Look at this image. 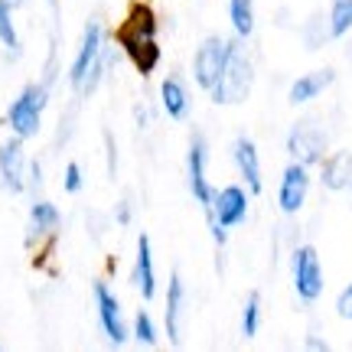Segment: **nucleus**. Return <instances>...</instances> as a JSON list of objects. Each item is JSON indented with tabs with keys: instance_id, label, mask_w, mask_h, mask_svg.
I'll return each instance as SVG.
<instances>
[{
	"instance_id": "obj_17",
	"label": "nucleus",
	"mask_w": 352,
	"mask_h": 352,
	"mask_svg": "<svg viewBox=\"0 0 352 352\" xmlns=\"http://www.w3.org/2000/svg\"><path fill=\"white\" fill-rule=\"evenodd\" d=\"M352 183V153L340 151L329 160H323V186L327 189H342Z\"/></svg>"
},
{
	"instance_id": "obj_29",
	"label": "nucleus",
	"mask_w": 352,
	"mask_h": 352,
	"mask_svg": "<svg viewBox=\"0 0 352 352\" xmlns=\"http://www.w3.org/2000/svg\"><path fill=\"white\" fill-rule=\"evenodd\" d=\"M307 349H327V342L323 340H307Z\"/></svg>"
},
{
	"instance_id": "obj_9",
	"label": "nucleus",
	"mask_w": 352,
	"mask_h": 352,
	"mask_svg": "<svg viewBox=\"0 0 352 352\" xmlns=\"http://www.w3.org/2000/svg\"><path fill=\"white\" fill-rule=\"evenodd\" d=\"M307 189H310V173H307L303 164L294 160V164L284 170L280 189H277V206H280V212H287V215L297 212L303 202H307Z\"/></svg>"
},
{
	"instance_id": "obj_28",
	"label": "nucleus",
	"mask_w": 352,
	"mask_h": 352,
	"mask_svg": "<svg viewBox=\"0 0 352 352\" xmlns=\"http://www.w3.org/2000/svg\"><path fill=\"white\" fill-rule=\"evenodd\" d=\"M118 222H121V226L131 222V209H127V202H118Z\"/></svg>"
},
{
	"instance_id": "obj_24",
	"label": "nucleus",
	"mask_w": 352,
	"mask_h": 352,
	"mask_svg": "<svg viewBox=\"0 0 352 352\" xmlns=\"http://www.w3.org/2000/svg\"><path fill=\"white\" fill-rule=\"evenodd\" d=\"M258 327H261V297H258V294H248L245 310H241V333L252 340V336H258Z\"/></svg>"
},
{
	"instance_id": "obj_21",
	"label": "nucleus",
	"mask_w": 352,
	"mask_h": 352,
	"mask_svg": "<svg viewBox=\"0 0 352 352\" xmlns=\"http://www.w3.org/2000/svg\"><path fill=\"white\" fill-rule=\"evenodd\" d=\"M59 226V209L52 202H33V212H30V232L33 235H46Z\"/></svg>"
},
{
	"instance_id": "obj_19",
	"label": "nucleus",
	"mask_w": 352,
	"mask_h": 352,
	"mask_svg": "<svg viewBox=\"0 0 352 352\" xmlns=\"http://www.w3.org/2000/svg\"><path fill=\"white\" fill-rule=\"evenodd\" d=\"M228 20L241 39L254 33V3L252 0H228Z\"/></svg>"
},
{
	"instance_id": "obj_23",
	"label": "nucleus",
	"mask_w": 352,
	"mask_h": 352,
	"mask_svg": "<svg viewBox=\"0 0 352 352\" xmlns=\"http://www.w3.org/2000/svg\"><path fill=\"white\" fill-rule=\"evenodd\" d=\"M0 43H3L10 52L20 50L16 26H13V3H10V0H0Z\"/></svg>"
},
{
	"instance_id": "obj_26",
	"label": "nucleus",
	"mask_w": 352,
	"mask_h": 352,
	"mask_svg": "<svg viewBox=\"0 0 352 352\" xmlns=\"http://www.w3.org/2000/svg\"><path fill=\"white\" fill-rule=\"evenodd\" d=\"M65 192H78V189H82V166L78 164H69L65 166Z\"/></svg>"
},
{
	"instance_id": "obj_15",
	"label": "nucleus",
	"mask_w": 352,
	"mask_h": 352,
	"mask_svg": "<svg viewBox=\"0 0 352 352\" xmlns=\"http://www.w3.org/2000/svg\"><path fill=\"white\" fill-rule=\"evenodd\" d=\"M333 78H336L333 69H320V72L300 76L294 85H290V104H307V101H314L316 95H323V91L333 85Z\"/></svg>"
},
{
	"instance_id": "obj_22",
	"label": "nucleus",
	"mask_w": 352,
	"mask_h": 352,
	"mask_svg": "<svg viewBox=\"0 0 352 352\" xmlns=\"http://www.w3.org/2000/svg\"><path fill=\"white\" fill-rule=\"evenodd\" d=\"M329 36L333 39H340L346 36L352 30V0H333V7H329Z\"/></svg>"
},
{
	"instance_id": "obj_4",
	"label": "nucleus",
	"mask_w": 352,
	"mask_h": 352,
	"mask_svg": "<svg viewBox=\"0 0 352 352\" xmlns=\"http://www.w3.org/2000/svg\"><path fill=\"white\" fill-rule=\"evenodd\" d=\"M43 108H46V88L43 85H26L16 101L10 104L7 111V121H10L13 134L16 138H33L39 134V118H43Z\"/></svg>"
},
{
	"instance_id": "obj_27",
	"label": "nucleus",
	"mask_w": 352,
	"mask_h": 352,
	"mask_svg": "<svg viewBox=\"0 0 352 352\" xmlns=\"http://www.w3.org/2000/svg\"><path fill=\"white\" fill-rule=\"evenodd\" d=\"M336 314H340L342 320H352V284L340 294V300H336Z\"/></svg>"
},
{
	"instance_id": "obj_2",
	"label": "nucleus",
	"mask_w": 352,
	"mask_h": 352,
	"mask_svg": "<svg viewBox=\"0 0 352 352\" xmlns=\"http://www.w3.org/2000/svg\"><path fill=\"white\" fill-rule=\"evenodd\" d=\"M101 46H104V30H101L98 20H88L85 33H82V46H78V56L72 59V85H85L91 88L101 76Z\"/></svg>"
},
{
	"instance_id": "obj_10",
	"label": "nucleus",
	"mask_w": 352,
	"mask_h": 352,
	"mask_svg": "<svg viewBox=\"0 0 352 352\" xmlns=\"http://www.w3.org/2000/svg\"><path fill=\"white\" fill-rule=\"evenodd\" d=\"M206 160H209V153H206V140L196 138L189 144V153H186V176H189V189H192V196L199 199V206L209 212V206H212V186H209V179H206Z\"/></svg>"
},
{
	"instance_id": "obj_7",
	"label": "nucleus",
	"mask_w": 352,
	"mask_h": 352,
	"mask_svg": "<svg viewBox=\"0 0 352 352\" xmlns=\"http://www.w3.org/2000/svg\"><path fill=\"white\" fill-rule=\"evenodd\" d=\"M226 56H228V43L219 36H206L199 43V50H196V59H192V78H196V85L206 88V91H212L215 78L222 72V65H226Z\"/></svg>"
},
{
	"instance_id": "obj_20",
	"label": "nucleus",
	"mask_w": 352,
	"mask_h": 352,
	"mask_svg": "<svg viewBox=\"0 0 352 352\" xmlns=\"http://www.w3.org/2000/svg\"><path fill=\"white\" fill-rule=\"evenodd\" d=\"M121 30H124V33H147V36H153V33H157V16H153V10L147 3H131L127 20Z\"/></svg>"
},
{
	"instance_id": "obj_25",
	"label": "nucleus",
	"mask_w": 352,
	"mask_h": 352,
	"mask_svg": "<svg viewBox=\"0 0 352 352\" xmlns=\"http://www.w3.org/2000/svg\"><path fill=\"white\" fill-rule=\"evenodd\" d=\"M134 336H138L140 346H153V342H157V327H153V320L147 314H138V320H134Z\"/></svg>"
},
{
	"instance_id": "obj_8",
	"label": "nucleus",
	"mask_w": 352,
	"mask_h": 352,
	"mask_svg": "<svg viewBox=\"0 0 352 352\" xmlns=\"http://www.w3.org/2000/svg\"><path fill=\"white\" fill-rule=\"evenodd\" d=\"M95 303H98V323L104 329V336L114 342V346H121L127 340V327H124V310H121V303L118 297L111 294V287L98 280L95 284Z\"/></svg>"
},
{
	"instance_id": "obj_16",
	"label": "nucleus",
	"mask_w": 352,
	"mask_h": 352,
	"mask_svg": "<svg viewBox=\"0 0 352 352\" xmlns=\"http://www.w3.org/2000/svg\"><path fill=\"white\" fill-rule=\"evenodd\" d=\"M179 314H183V280L173 271L170 287H166V336L173 346H179Z\"/></svg>"
},
{
	"instance_id": "obj_3",
	"label": "nucleus",
	"mask_w": 352,
	"mask_h": 352,
	"mask_svg": "<svg viewBox=\"0 0 352 352\" xmlns=\"http://www.w3.org/2000/svg\"><path fill=\"white\" fill-rule=\"evenodd\" d=\"M248 215V192L241 186H226L212 196V206H209V226H212L215 241L222 245L226 241V228H235L245 222Z\"/></svg>"
},
{
	"instance_id": "obj_12",
	"label": "nucleus",
	"mask_w": 352,
	"mask_h": 352,
	"mask_svg": "<svg viewBox=\"0 0 352 352\" xmlns=\"http://www.w3.org/2000/svg\"><path fill=\"white\" fill-rule=\"evenodd\" d=\"M23 138L13 134L0 147V176H3V186L10 192H23Z\"/></svg>"
},
{
	"instance_id": "obj_1",
	"label": "nucleus",
	"mask_w": 352,
	"mask_h": 352,
	"mask_svg": "<svg viewBox=\"0 0 352 352\" xmlns=\"http://www.w3.org/2000/svg\"><path fill=\"white\" fill-rule=\"evenodd\" d=\"M254 85V69L248 52L241 50V43H228L226 65L212 85V101L215 104H241L248 98V91Z\"/></svg>"
},
{
	"instance_id": "obj_13",
	"label": "nucleus",
	"mask_w": 352,
	"mask_h": 352,
	"mask_svg": "<svg viewBox=\"0 0 352 352\" xmlns=\"http://www.w3.org/2000/svg\"><path fill=\"white\" fill-rule=\"evenodd\" d=\"M232 153H235V166H239L241 179H245L248 189L258 196L264 183H261V160H258V147H254V140L239 138L235 140V147H232Z\"/></svg>"
},
{
	"instance_id": "obj_6",
	"label": "nucleus",
	"mask_w": 352,
	"mask_h": 352,
	"mask_svg": "<svg viewBox=\"0 0 352 352\" xmlns=\"http://www.w3.org/2000/svg\"><path fill=\"white\" fill-rule=\"evenodd\" d=\"M287 151L303 166L323 160V153H327V134H323V127L316 124V121L294 124V131H290V138H287Z\"/></svg>"
},
{
	"instance_id": "obj_14",
	"label": "nucleus",
	"mask_w": 352,
	"mask_h": 352,
	"mask_svg": "<svg viewBox=\"0 0 352 352\" xmlns=\"http://www.w3.org/2000/svg\"><path fill=\"white\" fill-rule=\"evenodd\" d=\"M134 284H138L140 297L153 300L157 294V271H153V252H151V239L140 235L138 239V258H134Z\"/></svg>"
},
{
	"instance_id": "obj_11",
	"label": "nucleus",
	"mask_w": 352,
	"mask_h": 352,
	"mask_svg": "<svg viewBox=\"0 0 352 352\" xmlns=\"http://www.w3.org/2000/svg\"><path fill=\"white\" fill-rule=\"evenodd\" d=\"M121 46H124L127 59L134 63L140 76H151L157 63H160V46H157V39L147 36V33H124L121 30Z\"/></svg>"
},
{
	"instance_id": "obj_18",
	"label": "nucleus",
	"mask_w": 352,
	"mask_h": 352,
	"mask_svg": "<svg viewBox=\"0 0 352 352\" xmlns=\"http://www.w3.org/2000/svg\"><path fill=\"white\" fill-rule=\"evenodd\" d=\"M160 98H164V108L173 121H183L189 114V91L179 78H166L164 85H160Z\"/></svg>"
},
{
	"instance_id": "obj_5",
	"label": "nucleus",
	"mask_w": 352,
	"mask_h": 352,
	"mask_svg": "<svg viewBox=\"0 0 352 352\" xmlns=\"http://www.w3.org/2000/svg\"><path fill=\"white\" fill-rule=\"evenodd\" d=\"M294 287L303 303H314L323 294V267L314 245H303L294 252Z\"/></svg>"
}]
</instances>
